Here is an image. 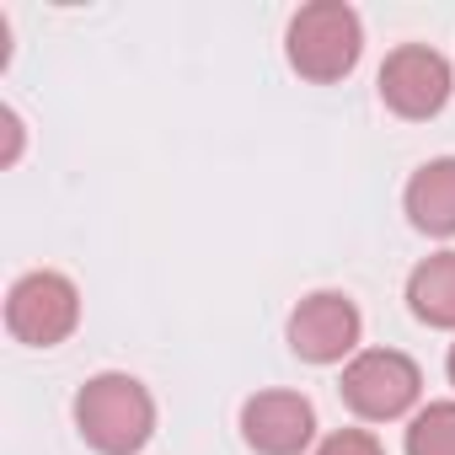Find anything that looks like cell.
<instances>
[{
    "label": "cell",
    "mask_w": 455,
    "mask_h": 455,
    "mask_svg": "<svg viewBox=\"0 0 455 455\" xmlns=\"http://www.w3.org/2000/svg\"><path fill=\"white\" fill-rule=\"evenodd\" d=\"M76 428L102 455H134L156 428V402L134 375H97L76 396Z\"/></svg>",
    "instance_id": "1"
},
{
    "label": "cell",
    "mask_w": 455,
    "mask_h": 455,
    "mask_svg": "<svg viewBox=\"0 0 455 455\" xmlns=\"http://www.w3.org/2000/svg\"><path fill=\"white\" fill-rule=\"evenodd\" d=\"M290 65L306 76V81H343L354 65H359V49H364V28L354 17V6L343 0H316V6L295 12L290 22Z\"/></svg>",
    "instance_id": "2"
},
{
    "label": "cell",
    "mask_w": 455,
    "mask_h": 455,
    "mask_svg": "<svg viewBox=\"0 0 455 455\" xmlns=\"http://www.w3.org/2000/svg\"><path fill=\"white\" fill-rule=\"evenodd\" d=\"M76 322H81V295H76V284L65 274H49V268L22 274L12 284V295H6V327L28 348L65 343L76 332Z\"/></svg>",
    "instance_id": "3"
},
{
    "label": "cell",
    "mask_w": 455,
    "mask_h": 455,
    "mask_svg": "<svg viewBox=\"0 0 455 455\" xmlns=\"http://www.w3.org/2000/svg\"><path fill=\"white\" fill-rule=\"evenodd\" d=\"M418 391H423V375L396 348H370V354H354L343 364V402L370 423L402 418L418 402Z\"/></svg>",
    "instance_id": "4"
},
{
    "label": "cell",
    "mask_w": 455,
    "mask_h": 455,
    "mask_svg": "<svg viewBox=\"0 0 455 455\" xmlns=\"http://www.w3.org/2000/svg\"><path fill=\"white\" fill-rule=\"evenodd\" d=\"M380 102L402 118H434L450 102V65L428 44H402L380 65Z\"/></svg>",
    "instance_id": "5"
},
{
    "label": "cell",
    "mask_w": 455,
    "mask_h": 455,
    "mask_svg": "<svg viewBox=\"0 0 455 455\" xmlns=\"http://www.w3.org/2000/svg\"><path fill=\"white\" fill-rule=\"evenodd\" d=\"M359 332H364L359 306H354L348 295H338V290L306 295V300L295 306V316H290V348H295L300 359H311V364H338V359H348V354L359 348Z\"/></svg>",
    "instance_id": "6"
},
{
    "label": "cell",
    "mask_w": 455,
    "mask_h": 455,
    "mask_svg": "<svg viewBox=\"0 0 455 455\" xmlns=\"http://www.w3.org/2000/svg\"><path fill=\"white\" fill-rule=\"evenodd\" d=\"M242 434L258 455H300L316 439V412L295 391H258L242 407Z\"/></svg>",
    "instance_id": "7"
},
{
    "label": "cell",
    "mask_w": 455,
    "mask_h": 455,
    "mask_svg": "<svg viewBox=\"0 0 455 455\" xmlns=\"http://www.w3.org/2000/svg\"><path fill=\"white\" fill-rule=\"evenodd\" d=\"M407 214L428 236H455V156H439L412 172L407 182Z\"/></svg>",
    "instance_id": "8"
},
{
    "label": "cell",
    "mask_w": 455,
    "mask_h": 455,
    "mask_svg": "<svg viewBox=\"0 0 455 455\" xmlns=\"http://www.w3.org/2000/svg\"><path fill=\"white\" fill-rule=\"evenodd\" d=\"M407 306L428 327H455V252H434L407 279Z\"/></svg>",
    "instance_id": "9"
},
{
    "label": "cell",
    "mask_w": 455,
    "mask_h": 455,
    "mask_svg": "<svg viewBox=\"0 0 455 455\" xmlns=\"http://www.w3.org/2000/svg\"><path fill=\"white\" fill-rule=\"evenodd\" d=\"M407 455H455V402H428L407 423Z\"/></svg>",
    "instance_id": "10"
},
{
    "label": "cell",
    "mask_w": 455,
    "mask_h": 455,
    "mask_svg": "<svg viewBox=\"0 0 455 455\" xmlns=\"http://www.w3.org/2000/svg\"><path fill=\"white\" fill-rule=\"evenodd\" d=\"M316 455H386V450H380V439L364 434V428H338L332 439H322Z\"/></svg>",
    "instance_id": "11"
},
{
    "label": "cell",
    "mask_w": 455,
    "mask_h": 455,
    "mask_svg": "<svg viewBox=\"0 0 455 455\" xmlns=\"http://www.w3.org/2000/svg\"><path fill=\"white\" fill-rule=\"evenodd\" d=\"M450 386H455V348H450Z\"/></svg>",
    "instance_id": "12"
}]
</instances>
